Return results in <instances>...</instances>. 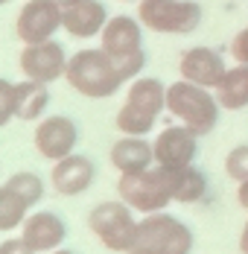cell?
Here are the masks:
<instances>
[{"label":"cell","instance_id":"cell-1","mask_svg":"<svg viewBox=\"0 0 248 254\" xmlns=\"http://www.w3.org/2000/svg\"><path fill=\"white\" fill-rule=\"evenodd\" d=\"M64 79H67V85L73 88L76 94H82L88 100L114 97L125 85L117 62L102 50V47H88V50L73 53L70 62H67Z\"/></svg>","mask_w":248,"mask_h":254},{"label":"cell","instance_id":"cell-2","mask_svg":"<svg viewBox=\"0 0 248 254\" xmlns=\"http://www.w3.org/2000/svg\"><path fill=\"white\" fill-rule=\"evenodd\" d=\"M167 108V85L158 76H137L131 79L123 108L117 111V128L123 134L143 137L155 126L158 114Z\"/></svg>","mask_w":248,"mask_h":254},{"label":"cell","instance_id":"cell-3","mask_svg":"<svg viewBox=\"0 0 248 254\" xmlns=\"http://www.w3.org/2000/svg\"><path fill=\"white\" fill-rule=\"evenodd\" d=\"M219 100L216 94H210V88L193 85L187 79H178L173 85H167V111L178 117L187 128H193L198 137L210 134L219 123Z\"/></svg>","mask_w":248,"mask_h":254},{"label":"cell","instance_id":"cell-4","mask_svg":"<svg viewBox=\"0 0 248 254\" xmlns=\"http://www.w3.org/2000/svg\"><path fill=\"white\" fill-rule=\"evenodd\" d=\"M193 231L181 219L158 210L146 213L137 222V234L128 254H190L193 252Z\"/></svg>","mask_w":248,"mask_h":254},{"label":"cell","instance_id":"cell-5","mask_svg":"<svg viewBox=\"0 0 248 254\" xmlns=\"http://www.w3.org/2000/svg\"><path fill=\"white\" fill-rule=\"evenodd\" d=\"M102 50L117 62L125 82L137 79V73H143V64H146L140 18H131V15L108 18V24L102 29Z\"/></svg>","mask_w":248,"mask_h":254},{"label":"cell","instance_id":"cell-6","mask_svg":"<svg viewBox=\"0 0 248 254\" xmlns=\"http://www.w3.org/2000/svg\"><path fill=\"white\" fill-rule=\"evenodd\" d=\"M117 193L131 210H140V213H158L173 202L167 170L158 164L146 170H134V173H120Z\"/></svg>","mask_w":248,"mask_h":254},{"label":"cell","instance_id":"cell-7","mask_svg":"<svg viewBox=\"0 0 248 254\" xmlns=\"http://www.w3.org/2000/svg\"><path fill=\"white\" fill-rule=\"evenodd\" d=\"M137 18L152 32L187 35L201 24V6L196 0H137Z\"/></svg>","mask_w":248,"mask_h":254},{"label":"cell","instance_id":"cell-8","mask_svg":"<svg viewBox=\"0 0 248 254\" xmlns=\"http://www.w3.org/2000/svg\"><path fill=\"white\" fill-rule=\"evenodd\" d=\"M88 225L108 252L128 254L131 243H134V234H137V219L123 199L120 202H99L88 216Z\"/></svg>","mask_w":248,"mask_h":254},{"label":"cell","instance_id":"cell-9","mask_svg":"<svg viewBox=\"0 0 248 254\" xmlns=\"http://www.w3.org/2000/svg\"><path fill=\"white\" fill-rule=\"evenodd\" d=\"M67 62H70L67 53L56 38L41 41V44H24L21 59H18L24 79H35V82H44V85L64 76L67 73Z\"/></svg>","mask_w":248,"mask_h":254},{"label":"cell","instance_id":"cell-10","mask_svg":"<svg viewBox=\"0 0 248 254\" xmlns=\"http://www.w3.org/2000/svg\"><path fill=\"white\" fill-rule=\"evenodd\" d=\"M62 6L56 0H29L24 9L18 12L15 32L24 44H41L56 35V29H62Z\"/></svg>","mask_w":248,"mask_h":254},{"label":"cell","instance_id":"cell-11","mask_svg":"<svg viewBox=\"0 0 248 254\" xmlns=\"http://www.w3.org/2000/svg\"><path fill=\"white\" fill-rule=\"evenodd\" d=\"M155 164L164 170H178V167H190L198 158V134L184 123L167 126L155 137Z\"/></svg>","mask_w":248,"mask_h":254},{"label":"cell","instance_id":"cell-12","mask_svg":"<svg viewBox=\"0 0 248 254\" xmlns=\"http://www.w3.org/2000/svg\"><path fill=\"white\" fill-rule=\"evenodd\" d=\"M76 143H79V126L64 114H53L35 126V149L53 164L73 155Z\"/></svg>","mask_w":248,"mask_h":254},{"label":"cell","instance_id":"cell-13","mask_svg":"<svg viewBox=\"0 0 248 254\" xmlns=\"http://www.w3.org/2000/svg\"><path fill=\"white\" fill-rule=\"evenodd\" d=\"M178 73H181V79H187L193 85L216 91L222 76L228 73V67H225L222 53H216L213 47H190V50L181 53Z\"/></svg>","mask_w":248,"mask_h":254},{"label":"cell","instance_id":"cell-14","mask_svg":"<svg viewBox=\"0 0 248 254\" xmlns=\"http://www.w3.org/2000/svg\"><path fill=\"white\" fill-rule=\"evenodd\" d=\"M21 237L26 240V246L35 254H50L64 243L67 228L53 210H38V213L26 216V222L21 225Z\"/></svg>","mask_w":248,"mask_h":254},{"label":"cell","instance_id":"cell-15","mask_svg":"<svg viewBox=\"0 0 248 254\" xmlns=\"http://www.w3.org/2000/svg\"><path fill=\"white\" fill-rule=\"evenodd\" d=\"M94 176H97L94 161L73 152V155H67V158H62V161H56L50 178H53L56 193H62V196H82L94 184Z\"/></svg>","mask_w":248,"mask_h":254},{"label":"cell","instance_id":"cell-16","mask_svg":"<svg viewBox=\"0 0 248 254\" xmlns=\"http://www.w3.org/2000/svg\"><path fill=\"white\" fill-rule=\"evenodd\" d=\"M108 24V12L99 0H76L73 6H64L62 29H67L73 38H94L102 35Z\"/></svg>","mask_w":248,"mask_h":254},{"label":"cell","instance_id":"cell-17","mask_svg":"<svg viewBox=\"0 0 248 254\" xmlns=\"http://www.w3.org/2000/svg\"><path fill=\"white\" fill-rule=\"evenodd\" d=\"M111 164L120 170V173H134V170H146L155 164V146L143 140V137H134V134H123L114 146H111Z\"/></svg>","mask_w":248,"mask_h":254},{"label":"cell","instance_id":"cell-18","mask_svg":"<svg viewBox=\"0 0 248 254\" xmlns=\"http://www.w3.org/2000/svg\"><path fill=\"white\" fill-rule=\"evenodd\" d=\"M167 181H170L173 202H181V204H193L198 199H204V193H207V178L193 164L178 167V170H167Z\"/></svg>","mask_w":248,"mask_h":254},{"label":"cell","instance_id":"cell-19","mask_svg":"<svg viewBox=\"0 0 248 254\" xmlns=\"http://www.w3.org/2000/svg\"><path fill=\"white\" fill-rule=\"evenodd\" d=\"M50 105V91L44 82L35 79H24L15 82V117L18 120H38Z\"/></svg>","mask_w":248,"mask_h":254},{"label":"cell","instance_id":"cell-20","mask_svg":"<svg viewBox=\"0 0 248 254\" xmlns=\"http://www.w3.org/2000/svg\"><path fill=\"white\" fill-rule=\"evenodd\" d=\"M216 100L225 111H240L248 108V64H234L228 67V73L222 76L219 88H216Z\"/></svg>","mask_w":248,"mask_h":254},{"label":"cell","instance_id":"cell-21","mask_svg":"<svg viewBox=\"0 0 248 254\" xmlns=\"http://www.w3.org/2000/svg\"><path fill=\"white\" fill-rule=\"evenodd\" d=\"M26 210H29V204H26L9 184H0V234L24 225L26 216H29Z\"/></svg>","mask_w":248,"mask_h":254},{"label":"cell","instance_id":"cell-22","mask_svg":"<svg viewBox=\"0 0 248 254\" xmlns=\"http://www.w3.org/2000/svg\"><path fill=\"white\" fill-rule=\"evenodd\" d=\"M6 184H9L29 207H35V204L44 199V181H41V176H35V173H15Z\"/></svg>","mask_w":248,"mask_h":254},{"label":"cell","instance_id":"cell-23","mask_svg":"<svg viewBox=\"0 0 248 254\" xmlns=\"http://www.w3.org/2000/svg\"><path fill=\"white\" fill-rule=\"evenodd\" d=\"M225 173H228V178H234L237 184L248 181V143H240V146H234L228 152V158H225Z\"/></svg>","mask_w":248,"mask_h":254},{"label":"cell","instance_id":"cell-24","mask_svg":"<svg viewBox=\"0 0 248 254\" xmlns=\"http://www.w3.org/2000/svg\"><path fill=\"white\" fill-rule=\"evenodd\" d=\"M15 117V82L0 79V128Z\"/></svg>","mask_w":248,"mask_h":254},{"label":"cell","instance_id":"cell-25","mask_svg":"<svg viewBox=\"0 0 248 254\" xmlns=\"http://www.w3.org/2000/svg\"><path fill=\"white\" fill-rule=\"evenodd\" d=\"M231 56L240 62V64H248V26H243L234 41H231Z\"/></svg>","mask_w":248,"mask_h":254},{"label":"cell","instance_id":"cell-26","mask_svg":"<svg viewBox=\"0 0 248 254\" xmlns=\"http://www.w3.org/2000/svg\"><path fill=\"white\" fill-rule=\"evenodd\" d=\"M0 254H35L29 246H26L24 237H9L0 243Z\"/></svg>","mask_w":248,"mask_h":254},{"label":"cell","instance_id":"cell-27","mask_svg":"<svg viewBox=\"0 0 248 254\" xmlns=\"http://www.w3.org/2000/svg\"><path fill=\"white\" fill-rule=\"evenodd\" d=\"M237 202L243 204V210H248V181L240 184V190H237Z\"/></svg>","mask_w":248,"mask_h":254},{"label":"cell","instance_id":"cell-28","mask_svg":"<svg viewBox=\"0 0 248 254\" xmlns=\"http://www.w3.org/2000/svg\"><path fill=\"white\" fill-rule=\"evenodd\" d=\"M240 252L248 254V219H246V225H243V231H240Z\"/></svg>","mask_w":248,"mask_h":254},{"label":"cell","instance_id":"cell-29","mask_svg":"<svg viewBox=\"0 0 248 254\" xmlns=\"http://www.w3.org/2000/svg\"><path fill=\"white\" fill-rule=\"evenodd\" d=\"M56 3H59V6H62V9H64V6H73L76 0H56Z\"/></svg>","mask_w":248,"mask_h":254},{"label":"cell","instance_id":"cell-30","mask_svg":"<svg viewBox=\"0 0 248 254\" xmlns=\"http://www.w3.org/2000/svg\"><path fill=\"white\" fill-rule=\"evenodd\" d=\"M50 254H73V252H67V249H56V252H50Z\"/></svg>","mask_w":248,"mask_h":254},{"label":"cell","instance_id":"cell-31","mask_svg":"<svg viewBox=\"0 0 248 254\" xmlns=\"http://www.w3.org/2000/svg\"><path fill=\"white\" fill-rule=\"evenodd\" d=\"M3 3H9V0H0V6H3Z\"/></svg>","mask_w":248,"mask_h":254},{"label":"cell","instance_id":"cell-32","mask_svg":"<svg viewBox=\"0 0 248 254\" xmlns=\"http://www.w3.org/2000/svg\"><path fill=\"white\" fill-rule=\"evenodd\" d=\"M128 3H134V0H128Z\"/></svg>","mask_w":248,"mask_h":254}]
</instances>
